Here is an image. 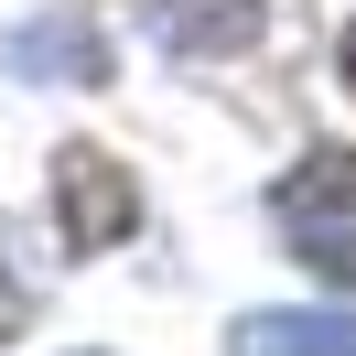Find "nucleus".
Wrapping results in <instances>:
<instances>
[{
  "label": "nucleus",
  "instance_id": "1",
  "mask_svg": "<svg viewBox=\"0 0 356 356\" xmlns=\"http://www.w3.org/2000/svg\"><path fill=\"white\" fill-rule=\"evenodd\" d=\"M281 227L334 291H356V152H313L281 184Z\"/></svg>",
  "mask_w": 356,
  "mask_h": 356
},
{
  "label": "nucleus",
  "instance_id": "2",
  "mask_svg": "<svg viewBox=\"0 0 356 356\" xmlns=\"http://www.w3.org/2000/svg\"><path fill=\"white\" fill-rule=\"evenodd\" d=\"M54 216H65V248H108V238L140 227V195H130V173H119L108 152L76 140V152L54 162Z\"/></svg>",
  "mask_w": 356,
  "mask_h": 356
},
{
  "label": "nucleus",
  "instance_id": "3",
  "mask_svg": "<svg viewBox=\"0 0 356 356\" xmlns=\"http://www.w3.org/2000/svg\"><path fill=\"white\" fill-rule=\"evenodd\" d=\"M162 22V44L173 54H238V44H259V0H140Z\"/></svg>",
  "mask_w": 356,
  "mask_h": 356
},
{
  "label": "nucleus",
  "instance_id": "4",
  "mask_svg": "<svg viewBox=\"0 0 356 356\" xmlns=\"http://www.w3.org/2000/svg\"><path fill=\"white\" fill-rule=\"evenodd\" d=\"M238 356H356V313H248Z\"/></svg>",
  "mask_w": 356,
  "mask_h": 356
},
{
  "label": "nucleus",
  "instance_id": "5",
  "mask_svg": "<svg viewBox=\"0 0 356 356\" xmlns=\"http://www.w3.org/2000/svg\"><path fill=\"white\" fill-rule=\"evenodd\" d=\"M11 65L22 76H108V44H97L76 11H54V22H33L22 44H11Z\"/></svg>",
  "mask_w": 356,
  "mask_h": 356
},
{
  "label": "nucleus",
  "instance_id": "6",
  "mask_svg": "<svg viewBox=\"0 0 356 356\" xmlns=\"http://www.w3.org/2000/svg\"><path fill=\"white\" fill-rule=\"evenodd\" d=\"M11 324H22V291H11V281H0V334H11Z\"/></svg>",
  "mask_w": 356,
  "mask_h": 356
},
{
  "label": "nucleus",
  "instance_id": "7",
  "mask_svg": "<svg viewBox=\"0 0 356 356\" xmlns=\"http://www.w3.org/2000/svg\"><path fill=\"white\" fill-rule=\"evenodd\" d=\"M346 87H356V33H346Z\"/></svg>",
  "mask_w": 356,
  "mask_h": 356
}]
</instances>
